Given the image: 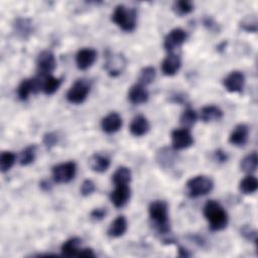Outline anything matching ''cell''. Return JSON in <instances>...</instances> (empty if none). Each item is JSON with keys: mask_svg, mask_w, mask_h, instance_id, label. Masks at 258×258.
Masks as SVG:
<instances>
[{"mask_svg": "<svg viewBox=\"0 0 258 258\" xmlns=\"http://www.w3.org/2000/svg\"><path fill=\"white\" fill-rule=\"evenodd\" d=\"M204 216L213 232L224 230L229 222L228 214L223 206L216 201H208L204 207Z\"/></svg>", "mask_w": 258, "mask_h": 258, "instance_id": "cell-1", "label": "cell"}, {"mask_svg": "<svg viewBox=\"0 0 258 258\" xmlns=\"http://www.w3.org/2000/svg\"><path fill=\"white\" fill-rule=\"evenodd\" d=\"M149 218L160 235H168L170 233V226L168 220V206L165 201H153L148 208Z\"/></svg>", "mask_w": 258, "mask_h": 258, "instance_id": "cell-2", "label": "cell"}, {"mask_svg": "<svg viewBox=\"0 0 258 258\" xmlns=\"http://www.w3.org/2000/svg\"><path fill=\"white\" fill-rule=\"evenodd\" d=\"M111 19L123 31L131 32L136 28L137 11L134 8H128L120 4L114 9Z\"/></svg>", "mask_w": 258, "mask_h": 258, "instance_id": "cell-3", "label": "cell"}, {"mask_svg": "<svg viewBox=\"0 0 258 258\" xmlns=\"http://www.w3.org/2000/svg\"><path fill=\"white\" fill-rule=\"evenodd\" d=\"M187 196L197 199L208 195L214 187V181L207 175H197L189 178L185 184Z\"/></svg>", "mask_w": 258, "mask_h": 258, "instance_id": "cell-4", "label": "cell"}, {"mask_svg": "<svg viewBox=\"0 0 258 258\" xmlns=\"http://www.w3.org/2000/svg\"><path fill=\"white\" fill-rule=\"evenodd\" d=\"M91 90V84L88 80H77L69 89L67 93V100L71 104L79 105L86 101Z\"/></svg>", "mask_w": 258, "mask_h": 258, "instance_id": "cell-5", "label": "cell"}, {"mask_svg": "<svg viewBox=\"0 0 258 258\" xmlns=\"http://www.w3.org/2000/svg\"><path fill=\"white\" fill-rule=\"evenodd\" d=\"M52 178L56 183H68L74 179L77 172V165L74 161L56 164L51 169Z\"/></svg>", "mask_w": 258, "mask_h": 258, "instance_id": "cell-6", "label": "cell"}, {"mask_svg": "<svg viewBox=\"0 0 258 258\" xmlns=\"http://www.w3.org/2000/svg\"><path fill=\"white\" fill-rule=\"evenodd\" d=\"M36 67L40 77L45 78L47 76H50L56 67L54 54L49 50L41 51L37 56Z\"/></svg>", "mask_w": 258, "mask_h": 258, "instance_id": "cell-7", "label": "cell"}, {"mask_svg": "<svg viewBox=\"0 0 258 258\" xmlns=\"http://www.w3.org/2000/svg\"><path fill=\"white\" fill-rule=\"evenodd\" d=\"M194 144V137L187 128L174 129L171 132V145L174 150H182Z\"/></svg>", "mask_w": 258, "mask_h": 258, "instance_id": "cell-8", "label": "cell"}, {"mask_svg": "<svg viewBox=\"0 0 258 258\" xmlns=\"http://www.w3.org/2000/svg\"><path fill=\"white\" fill-rule=\"evenodd\" d=\"M186 37L187 34L182 28H174L165 35L163 40V47L168 53L173 52L176 48L182 45V43L186 40Z\"/></svg>", "mask_w": 258, "mask_h": 258, "instance_id": "cell-9", "label": "cell"}, {"mask_svg": "<svg viewBox=\"0 0 258 258\" xmlns=\"http://www.w3.org/2000/svg\"><path fill=\"white\" fill-rule=\"evenodd\" d=\"M126 63V58L122 53H109L106 57L105 70L109 76L117 77L122 74Z\"/></svg>", "mask_w": 258, "mask_h": 258, "instance_id": "cell-10", "label": "cell"}, {"mask_svg": "<svg viewBox=\"0 0 258 258\" xmlns=\"http://www.w3.org/2000/svg\"><path fill=\"white\" fill-rule=\"evenodd\" d=\"M42 83L40 82L39 78H31V79H24L19 84L17 88V96L21 101H25L28 99L29 95L37 93L41 89Z\"/></svg>", "mask_w": 258, "mask_h": 258, "instance_id": "cell-11", "label": "cell"}, {"mask_svg": "<svg viewBox=\"0 0 258 258\" xmlns=\"http://www.w3.org/2000/svg\"><path fill=\"white\" fill-rule=\"evenodd\" d=\"M223 84L228 92L240 93L245 85V76L240 71H233L224 79Z\"/></svg>", "mask_w": 258, "mask_h": 258, "instance_id": "cell-12", "label": "cell"}, {"mask_svg": "<svg viewBox=\"0 0 258 258\" xmlns=\"http://www.w3.org/2000/svg\"><path fill=\"white\" fill-rule=\"evenodd\" d=\"M97 58V51L91 47L81 48L76 54V64L79 70L86 71L93 66Z\"/></svg>", "mask_w": 258, "mask_h": 258, "instance_id": "cell-13", "label": "cell"}, {"mask_svg": "<svg viewBox=\"0 0 258 258\" xmlns=\"http://www.w3.org/2000/svg\"><path fill=\"white\" fill-rule=\"evenodd\" d=\"M131 190L128 184L115 185V189L110 195V200L114 207L120 209L123 208L129 201Z\"/></svg>", "mask_w": 258, "mask_h": 258, "instance_id": "cell-14", "label": "cell"}, {"mask_svg": "<svg viewBox=\"0 0 258 258\" xmlns=\"http://www.w3.org/2000/svg\"><path fill=\"white\" fill-rule=\"evenodd\" d=\"M181 67V58L179 54L170 52L161 62V72L164 76H174Z\"/></svg>", "mask_w": 258, "mask_h": 258, "instance_id": "cell-15", "label": "cell"}, {"mask_svg": "<svg viewBox=\"0 0 258 258\" xmlns=\"http://www.w3.org/2000/svg\"><path fill=\"white\" fill-rule=\"evenodd\" d=\"M122 118L116 112H111L101 121V128L107 134H113L119 131L122 127Z\"/></svg>", "mask_w": 258, "mask_h": 258, "instance_id": "cell-16", "label": "cell"}, {"mask_svg": "<svg viewBox=\"0 0 258 258\" xmlns=\"http://www.w3.org/2000/svg\"><path fill=\"white\" fill-rule=\"evenodd\" d=\"M149 93L145 86L136 83L128 91V100L133 105H141L147 102Z\"/></svg>", "mask_w": 258, "mask_h": 258, "instance_id": "cell-17", "label": "cell"}, {"mask_svg": "<svg viewBox=\"0 0 258 258\" xmlns=\"http://www.w3.org/2000/svg\"><path fill=\"white\" fill-rule=\"evenodd\" d=\"M249 137V127L246 124H238L229 136V142L235 146H244Z\"/></svg>", "mask_w": 258, "mask_h": 258, "instance_id": "cell-18", "label": "cell"}, {"mask_svg": "<svg viewBox=\"0 0 258 258\" xmlns=\"http://www.w3.org/2000/svg\"><path fill=\"white\" fill-rule=\"evenodd\" d=\"M149 122L146 117L143 115H137L135 116L129 126L130 133L135 137H141L145 135L149 130Z\"/></svg>", "mask_w": 258, "mask_h": 258, "instance_id": "cell-19", "label": "cell"}, {"mask_svg": "<svg viewBox=\"0 0 258 258\" xmlns=\"http://www.w3.org/2000/svg\"><path fill=\"white\" fill-rule=\"evenodd\" d=\"M128 228L127 220L124 216H118L109 226L107 234L111 238H119L123 236Z\"/></svg>", "mask_w": 258, "mask_h": 258, "instance_id": "cell-20", "label": "cell"}, {"mask_svg": "<svg viewBox=\"0 0 258 258\" xmlns=\"http://www.w3.org/2000/svg\"><path fill=\"white\" fill-rule=\"evenodd\" d=\"M90 167L93 171L98 173L105 172L111 163L110 158L107 155L101 154V153H95L90 158Z\"/></svg>", "mask_w": 258, "mask_h": 258, "instance_id": "cell-21", "label": "cell"}, {"mask_svg": "<svg viewBox=\"0 0 258 258\" xmlns=\"http://www.w3.org/2000/svg\"><path fill=\"white\" fill-rule=\"evenodd\" d=\"M81 244H82V240L78 237H73L68 239L61 245V248H60L61 255L64 257H74V256L78 257L82 249Z\"/></svg>", "mask_w": 258, "mask_h": 258, "instance_id": "cell-22", "label": "cell"}, {"mask_svg": "<svg viewBox=\"0 0 258 258\" xmlns=\"http://www.w3.org/2000/svg\"><path fill=\"white\" fill-rule=\"evenodd\" d=\"M222 117H223V111L221 110L220 107L216 105H208L201 110V119L205 123L218 121Z\"/></svg>", "mask_w": 258, "mask_h": 258, "instance_id": "cell-23", "label": "cell"}, {"mask_svg": "<svg viewBox=\"0 0 258 258\" xmlns=\"http://www.w3.org/2000/svg\"><path fill=\"white\" fill-rule=\"evenodd\" d=\"M13 26L15 33L21 38H27L33 31L32 22L26 18H17Z\"/></svg>", "mask_w": 258, "mask_h": 258, "instance_id": "cell-24", "label": "cell"}, {"mask_svg": "<svg viewBox=\"0 0 258 258\" xmlns=\"http://www.w3.org/2000/svg\"><path fill=\"white\" fill-rule=\"evenodd\" d=\"M258 165V156L256 151H252L251 153L247 154L240 162V168L243 172L248 174L253 173Z\"/></svg>", "mask_w": 258, "mask_h": 258, "instance_id": "cell-25", "label": "cell"}, {"mask_svg": "<svg viewBox=\"0 0 258 258\" xmlns=\"http://www.w3.org/2000/svg\"><path fill=\"white\" fill-rule=\"evenodd\" d=\"M258 188V180L253 174H248L239 183V189L244 195H252Z\"/></svg>", "mask_w": 258, "mask_h": 258, "instance_id": "cell-26", "label": "cell"}, {"mask_svg": "<svg viewBox=\"0 0 258 258\" xmlns=\"http://www.w3.org/2000/svg\"><path fill=\"white\" fill-rule=\"evenodd\" d=\"M60 85H61V79L55 78L50 75L44 78L41 85V90L45 95L49 96L54 94L58 90Z\"/></svg>", "mask_w": 258, "mask_h": 258, "instance_id": "cell-27", "label": "cell"}, {"mask_svg": "<svg viewBox=\"0 0 258 258\" xmlns=\"http://www.w3.org/2000/svg\"><path fill=\"white\" fill-rule=\"evenodd\" d=\"M131 170L126 166L118 167L112 175V181L115 185L128 184L131 180Z\"/></svg>", "mask_w": 258, "mask_h": 258, "instance_id": "cell-28", "label": "cell"}, {"mask_svg": "<svg viewBox=\"0 0 258 258\" xmlns=\"http://www.w3.org/2000/svg\"><path fill=\"white\" fill-rule=\"evenodd\" d=\"M173 148L169 149L167 147L161 148L156 155V159L160 166L162 167H169L175 160V155L173 152Z\"/></svg>", "mask_w": 258, "mask_h": 258, "instance_id": "cell-29", "label": "cell"}, {"mask_svg": "<svg viewBox=\"0 0 258 258\" xmlns=\"http://www.w3.org/2000/svg\"><path fill=\"white\" fill-rule=\"evenodd\" d=\"M36 150H37V147H36L35 144H31V145H28L27 147H25L20 153L19 163L22 166H26V165L31 164L35 160Z\"/></svg>", "mask_w": 258, "mask_h": 258, "instance_id": "cell-30", "label": "cell"}, {"mask_svg": "<svg viewBox=\"0 0 258 258\" xmlns=\"http://www.w3.org/2000/svg\"><path fill=\"white\" fill-rule=\"evenodd\" d=\"M156 77V71L153 67H145L143 68L140 72H139V77H138V83L143 85V86H147L149 84H151Z\"/></svg>", "mask_w": 258, "mask_h": 258, "instance_id": "cell-31", "label": "cell"}, {"mask_svg": "<svg viewBox=\"0 0 258 258\" xmlns=\"http://www.w3.org/2000/svg\"><path fill=\"white\" fill-rule=\"evenodd\" d=\"M16 155L12 151H3L0 156V169L2 172L8 171L15 163Z\"/></svg>", "mask_w": 258, "mask_h": 258, "instance_id": "cell-32", "label": "cell"}, {"mask_svg": "<svg viewBox=\"0 0 258 258\" xmlns=\"http://www.w3.org/2000/svg\"><path fill=\"white\" fill-rule=\"evenodd\" d=\"M197 120H198V114L191 108L185 109L179 118L180 124L183 126V128H187V129H189V127H191L197 122Z\"/></svg>", "mask_w": 258, "mask_h": 258, "instance_id": "cell-33", "label": "cell"}, {"mask_svg": "<svg viewBox=\"0 0 258 258\" xmlns=\"http://www.w3.org/2000/svg\"><path fill=\"white\" fill-rule=\"evenodd\" d=\"M172 9L176 15L183 16V15L189 14L194 10V4L190 1L180 0V1L174 2Z\"/></svg>", "mask_w": 258, "mask_h": 258, "instance_id": "cell-34", "label": "cell"}, {"mask_svg": "<svg viewBox=\"0 0 258 258\" xmlns=\"http://www.w3.org/2000/svg\"><path fill=\"white\" fill-rule=\"evenodd\" d=\"M241 29L247 32H256L258 29V21L256 15H247L240 21Z\"/></svg>", "mask_w": 258, "mask_h": 258, "instance_id": "cell-35", "label": "cell"}, {"mask_svg": "<svg viewBox=\"0 0 258 258\" xmlns=\"http://www.w3.org/2000/svg\"><path fill=\"white\" fill-rule=\"evenodd\" d=\"M240 233L241 235L248 241H251V242H254L256 243L257 242V232L255 229L251 228L249 225H244L241 230H240Z\"/></svg>", "mask_w": 258, "mask_h": 258, "instance_id": "cell-36", "label": "cell"}, {"mask_svg": "<svg viewBox=\"0 0 258 258\" xmlns=\"http://www.w3.org/2000/svg\"><path fill=\"white\" fill-rule=\"evenodd\" d=\"M59 137L55 132H47L43 135V144L47 149L54 147L58 143Z\"/></svg>", "mask_w": 258, "mask_h": 258, "instance_id": "cell-37", "label": "cell"}, {"mask_svg": "<svg viewBox=\"0 0 258 258\" xmlns=\"http://www.w3.org/2000/svg\"><path fill=\"white\" fill-rule=\"evenodd\" d=\"M96 190V185L93 180L85 179L81 185L80 191L83 197H89Z\"/></svg>", "mask_w": 258, "mask_h": 258, "instance_id": "cell-38", "label": "cell"}, {"mask_svg": "<svg viewBox=\"0 0 258 258\" xmlns=\"http://www.w3.org/2000/svg\"><path fill=\"white\" fill-rule=\"evenodd\" d=\"M107 214V211L106 209L104 208H97V209H94L92 212H91V218L96 220V221H101L105 218Z\"/></svg>", "mask_w": 258, "mask_h": 258, "instance_id": "cell-39", "label": "cell"}, {"mask_svg": "<svg viewBox=\"0 0 258 258\" xmlns=\"http://www.w3.org/2000/svg\"><path fill=\"white\" fill-rule=\"evenodd\" d=\"M204 25L211 31H217L219 30V25L212 17H206L204 19Z\"/></svg>", "mask_w": 258, "mask_h": 258, "instance_id": "cell-40", "label": "cell"}, {"mask_svg": "<svg viewBox=\"0 0 258 258\" xmlns=\"http://www.w3.org/2000/svg\"><path fill=\"white\" fill-rule=\"evenodd\" d=\"M215 158L219 162H226L228 160V154L222 149H218L215 151Z\"/></svg>", "mask_w": 258, "mask_h": 258, "instance_id": "cell-41", "label": "cell"}, {"mask_svg": "<svg viewBox=\"0 0 258 258\" xmlns=\"http://www.w3.org/2000/svg\"><path fill=\"white\" fill-rule=\"evenodd\" d=\"M95 253L93 251V249L91 248H82L78 257H86V258H92V257H95Z\"/></svg>", "mask_w": 258, "mask_h": 258, "instance_id": "cell-42", "label": "cell"}, {"mask_svg": "<svg viewBox=\"0 0 258 258\" xmlns=\"http://www.w3.org/2000/svg\"><path fill=\"white\" fill-rule=\"evenodd\" d=\"M177 255H178L179 257H182V258H187V257H190V256H191V254L189 253V251H188L186 248L182 247V246H179V247H178V249H177Z\"/></svg>", "mask_w": 258, "mask_h": 258, "instance_id": "cell-43", "label": "cell"}, {"mask_svg": "<svg viewBox=\"0 0 258 258\" xmlns=\"http://www.w3.org/2000/svg\"><path fill=\"white\" fill-rule=\"evenodd\" d=\"M172 98V102H174V103H182V102H184L185 100H186V97H184L183 95H180V94H176V95H174L173 97H171Z\"/></svg>", "mask_w": 258, "mask_h": 258, "instance_id": "cell-44", "label": "cell"}, {"mask_svg": "<svg viewBox=\"0 0 258 258\" xmlns=\"http://www.w3.org/2000/svg\"><path fill=\"white\" fill-rule=\"evenodd\" d=\"M39 185H40L41 189H43V190H45V191H48V190L51 188V185H50V183H49L47 180H42V181L39 183Z\"/></svg>", "mask_w": 258, "mask_h": 258, "instance_id": "cell-45", "label": "cell"}]
</instances>
